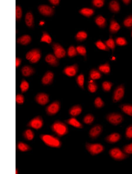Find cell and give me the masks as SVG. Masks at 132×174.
<instances>
[{"label":"cell","mask_w":132,"mask_h":174,"mask_svg":"<svg viewBox=\"0 0 132 174\" xmlns=\"http://www.w3.org/2000/svg\"><path fill=\"white\" fill-rule=\"evenodd\" d=\"M109 10L112 13H118L120 10V4L118 1L112 0L109 3Z\"/></svg>","instance_id":"obj_18"},{"label":"cell","mask_w":132,"mask_h":174,"mask_svg":"<svg viewBox=\"0 0 132 174\" xmlns=\"http://www.w3.org/2000/svg\"><path fill=\"white\" fill-rule=\"evenodd\" d=\"M123 151L126 154H132V143L125 146L123 148Z\"/></svg>","instance_id":"obj_49"},{"label":"cell","mask_w":132,"mask_h":174,"mask_svg":"<svg viewBox=\"0 0 132 174\" xmlns=\"http://www.w3.org/2000/svg\"><path fill=\"white\" fill-rule=\"evenodd\" d=\"M68 56L72 58L77 55L78 54L76 47L73 45L70 46L68 48L67 51Z\"/></svg>","instance_id":"obj_40"},{"label":"cell","mask_w":132,"mask_h":174,"mask_svg":"<svg viewBox=\"0 0 132 174\" xmlns=\"http://www.w3.org/2000/svg\"><path fill=\"white\" fill-rule=\"evenodd\" d=\"M121 26L118 22L114 18L111 19L109 26V32L111 34L117 33L120 29Z\"/></svg>","instance_id":"obj_15"},{"label":"cell","mask_w":132,"mask_h":174,"mask_svg":"<svg viewBox=\"0 0 132 174\" xmlns=\"http://www.w3.org/2000/svg\"><path fill=\"white\" fill-rule=\"evenodd\" d=\"M87 37V34L86 32L84 31H80L76 34L75 38L77 41L81 42L85 40Z\"/></svg>","instance_id":"obj_28"},{"label":"cell","mask_w":132,"mask_h":174,"mask_svg":"<svg viewBox=\"0 0 132 174\" xmlns=\"http://www.w3.org/2000/svg\"><path fill=\"white\" fill-rule=\"evenodd\" d=\"M102 130V127L100 125H97L94 126L89 131L90 137L92 139L96 138L100 134Z\"/></svg>","instance_id":"obj_17"},{"label":"cell","mask_w":132,"mask_h":174,"mask_svg":"<svg viewBox=\"0 0 132 174\" xmlns=\"http://www.w3.org/2000/svg\"><path fill=\"white\" fill-rule=\"evenodd\" d=\"M78 70V65L75 64L73 65L66 66L63 70V73L69 77L75 76Z\"/></svg>","instance_id":"obj_10"},{"label":"cell","mask_w":132,"mask_h":174,"mask_svg":"<svg viewBox=\"0 0 132 174\" xmlns=\"http://www.w3.org/2000/svg\"><path fill=\"white\" fill-rule=\"evenodd\" d=\"M41 57L40 51L37 49H34L28 52L26 55V59L32 64L38 62L40 59Z\"/></svg>","instance_id":"obj_4"},{"label":"cell","mask_w":132,"mask_h":174,"mask_svg":"<svg viewBox=\"0 0 132 174\" xmlns=\"http://www.w3.org/2000/svg\"><path fill=\"white\" fill-rule=\"evenodd\" d=\"M29 87V83L25 79H23L21 83L20 88L21 91L22 93L26 92Z\"/></svg>","instance_id":"obj_38"},{"label":"cell","mask_w":132,"mask_h":174,"mask_svg":"<svg viewBox=\"0 0 132 174\" xmlns=\"http://www.w3.org/2000/svg\"><path fill=\"white\" fill-rule=\"evenodd\" d=\"M39 11L42 14L45 16H50L54 12L53 9L50 6L47 5H43L38 7Z\"/></svg>","instance_id":"obj_13"},{"label":"cell","mask_w":132,"mask_h":174,"mask_svg":"<svg viewBox=\"0 0 132 174\" xmlns=\"http://www.w3.org/2000/svg\"><path fill=\"white\" fill-rule=\"evenodd\" d=\"M109 153L111 156L116 160H122L125 159L127 156L125 153H123L117 148H114L111 149Z\"/></svg>","instance_id":"obj_8"},{"label":"cell","mask_w":132,"mask_h":174,"mask_svg":"<svg viewBox=\"0 0 132 174\" xmlns=\"http://www.w3.org/2000/svg\"><path fill=\"white\" fill-rule=\"evenodd\" d=\"M126 136L127 138H132V125L130 126L127 129L126 132Z\"/></svg>","instance_id":"obj_50"},{"label":"cell","mask_w":132,"mask_h":174,"mask_svg":"<svg viewBox=\"0 0 132 174\" xmlns=\"http://www.w3.org/2000/svg\"><path fill=\"white\" fill-rule=\"evenodd\" d=\"M123 24L124 26L128 28H132V15L127 16L124 19Z\"/></svg>","instance_id":"obj_35"},{"label":"cell","mask_w":132,"mask_h":174,"mask_svg":"<svg viewBox=\"0 0 132 174\" xmlns=\"http://www.w3.org/2000/svg\"><path fill=\"white\" fill-rule=\"evenodd\" d=\"M124 93L123 86L121 85L115 89L113 95V100L114 102H116L121 100L123 97Z\"/></svg>","instance_id":"obj_12"},{"label":"cell","mask_w":132,"mask_h":174,"mask_svg":"<svg viewBox=\"0 0 132 174\" xmlns=\"http://www.w3.org/2000/svg\"><path fill=\"white\" fill-rule=\"evenodd\" d=\"M21 71L22 75L25 77H28L33 75L35 72L34 69L31 66L26 65L23 66Z\"/></svg>","instance_id":"obj_20"},{"label":"cell","mask_w":132,"mask_h":174,"mask_svg":"<svg viewBox=\"0 0 132 174\" xmlns=\"http://www.w3.org/2000/svg\"><path fill=\"white\" fill-rule=\"evenodd\" d=\"M49 1L52 4L55 6L58 5L60 2L59 0H50Z\"/></svg>","instance_id":"obj_52"},{"label":"cell","mask_w":132,"mask_h":174,"mask_svg":"<svg viewBox=\"0 0 132 174\" xmlns=\"http://www.w3.org/2000/svg\"><path fill=\"white\" fill-rule=\"evenodd\" d=\"M60 107V102L57 100L51 103L46 108L45 111L47 114L50 116L53 115L57 113Z\"/></svg>","instance_id":"obj_5"},{"label":"cell","mask_w":132,"mask_h":174,"mask_svg":"<svg viewBox=\"0 0 132 174\" xmlns=\"http://www.w3.org/2000/svg\"><path fill=\"white\" fill-rule=\"evenodd\" d=\"M78 54L84 57L86 56L87 51L85 47L83 45H79L76 47Z\"/></svg>","instance_id":"obj_42"},{"label":"cell","mask_w":132,"mask_h":174,"mask_svg":"<svg viewBox=\"0 0 132 174\" xmlns=\"http://www.w3.org/2000/svg\"><path fill=\"white\" fill-rule=\"evenodd\" d=\"M120 135L117 133H113L108 136L106 140L109 143H114L117 142L120 138Z\"/></svg>","instance_id":"obj_25"},{"label":"cell","mask_w":132,"mask_h":174,"mask_svg":"<svg viewBox=\"0 0 132 174\" xmlns=\"http://www.w3.org/2000/svg\"><path fill=\"white\" fill-rule=\"evenodd\" d=\"M25 21L27 26L29 27L32 26L33 23V18L31 13L28 12L26 14Z\"/></svg>","instance_id":"obj_33"},{"label":"cell","mask_w":132,"mask_h":174,"mask_svg":"<svg viewBox=\"0 0 132 174\" xmlns=\"http://www.w3.org/2000/svg\"><path fill=\"white\" fill-rule=\"evenodd\" d=\"M92 5L97 8H100L103 7L105 3L104 0H93L92 1Z\"/></svg>","instance_id":"obj_44"},{"label":"cell","mask_w":132,"mask_h":174,"mask_svg":"<svg viewBox=\"0 0 132 174\" xmlns=\"http://www.w3.org/2000/svg\"><path fill=\"white\" fill-rule=\"evenodd\" d=\"M16 102L18 104L21 105L24 102V96L22 94H18L16 96Z\"/></svg>","instance_id":"obj_47"},{"label":"cell","mask_w":132,"mask_h":174,"mask_svg":"<svg viewBox=\"0 0 132 174\" xmlns=\"http://www.w3.org/2000/svg\"><path fill=\"white\" fill-rule=\"evenodd\" d=\"M18 149L22 152H26L31 149V147L27 144L22 142H19L17 145Z\"/></svg>","instance_id":"obj_34"},{"label":"cell","mask_w":132,"mask_h":174,"mask_svg":"<svg viewBox=\"0 0 132 174\" xmlns=\"http://www.w3.org/2000/svg\"><path fill=\"white\" fill-rule=\"evenodd\" d=\"M54 55L58 59L65 57L66 55V52L64 48L59 44L55 43L52 45Z\"/></svg>","instance_id":"obj_6"},{"label":"cell","mask_w":132,"mask_h":174,"mask_svg":"<svg viewBox=\"0 0 132 174\" xmlns=\"http://www.w3.org/2000/svg\"><path fill=\"white\" fill-rule=\"evenodd\" d=\"M79 13L82 15L89 18L93 15L94 13V10L89 8H83L79 10Z\"/></svg>","instance_id":"obj_23"},{"label":"cell","mask_w":132,"mask_h":174,"mask_svg":"<svg viewBox=\"0 0 132 174\" xmlns=\"http://www.w3.org/2000/svg\"><path fill=\"white\" fill-rule=\"evenodd\" d=\"M101 72L98 69H93L90 71L89 78V80H95L100 78L101 76Z\"/></svg>","instance_id":"obj_22"},{"label":"cell","mask_w":132,"mask_h":174,"mask_svg":"<svg viewBox=\"0 0 132 174\" xmlns=\"http://www.w3.org/2000/svg\"><path fill=\"white\" fill-rule=\"evenodd\" d=\"M106 119L111 124L117 125L121 122L123 117L120 114L113 113L108 114L106 116Z\"/></svg>","instance_id":"obj_9"},{"label":"cell","mask_w":132,"mask_h":174,"mask_svg":"<svg viewBox=\"0 0 132 174\" xmlns=\"http://www.w3.org/2000/svg\"><path fill=\"white\" fill-rule=\"evenodd\" d=\"M86 147L88 151L92 155L99 154L102 152L104 149L102 145L98 143H87L86 144Z\"/></svg>","instance_id":"obj_3"},{"label":"cell","mask_w":132,"mask_h":174,"mask_svg":"<svg viewBox=\"0 0 132 174\" xmlns=\"http://www.w3.org/2000/svg\"><path fill=\"white\" fill-rule=\"evenodd\" d=\"M65 122L68 124L76 128H81L82 127V124L74 117L66 120Z\"/></svg>","instance_id":"obj_24"},{"label":"cell","mask_w":132,"mask_h":174,"mask_svg":"<svg viewBox=\"0 0 132 174\" xmlns=\"http://www.w3.org/2000/svg\"><path fill=\"white\" fill-rule=\"evenodd\" d=\"M35 99L36 102L38 104L44 105L49 102V95L44 93H39L35 96Z\"/></svg>","instance_id":"obj_11"},{"label":"cell","mask_w":132,"mask_h":174,"mask_svg":"<svg viewBox=\"0 0 132 174\" xmlns=\"http://www.w3.org/2000/svg\"><path fill=\"white\" fill-rule=\"evenodd\" d=\"M112 83L108 81L104 82L102 84V87L103 90L106 92L109 91L112 86Z\"/></svg>","instance_id":"obj_45"},{"label":"cell","mask_w":132,"mask_h":174,"mask_svg":"<svg viewBox=\"0 0 132 174\" xmlns=\"http://www.w3.org/2000/svg\"><path fill=\"white\" fill-rule=\"evenodd\" d=\"M40 137L43 141L47 146L53 148H59L61 145V142L57 138L48 134H42Z\"/></svg>","instance_id":"obj_1"},{"label":"cell","mask_w":132,"mask_h":174,"mask_svg":"<svg viewBox=\"0 0 132 174\" xmlns=\"http://www.w3.org/2000/svg\"><path fill=\"white\" fill-rule=\"evenodd\" d=\"M21 59L19 58L16 57V67H18L21 64Z\"/></svg>","instance_id":"obj_51"},{"label":"cell","mask_w":132,"mask_h":174,"mask_svg":"<svg viewBox=\"0 0 132 174\" xmlns=\"http://www.w3.org/2000/svg\"><path fill=\"white\" fill-rule=\"evenodd\" d=\"M87 88L89 91L90 92L94 93L97 91L98 86L94 80H89L88 82Z\"/></svg>","instance_id":"obj_27"},{"label":"cell","mask_w":132,"mask_h":174,"mask_svg":"<svg viewBox=\"0 0 132 174\" xmlns=\"http://www.w3.org/2000/svg\"><path fill=\"white\" fill-rule=\"evenodd\" d=\"M23 136L24 138L26 140L31 141L34 138V133L32 130L28 129L24 132Z\"/></svg>","instance_id":"obj_30"},{"label":"cell","mask_w":132,"mask_h":174,"mask_svg":"<svg viewBox=\"0 0 132 174\" xmlns=\"http://www.w3.org/2000/svg\"><path fill=\"white\" fill-rule=\"evenodd\" d=\"M84 75L82 73L78 75L76 78V81L77 84L82 89H84Z\"/></svg>","instance_id":"obj_32"},{"label":"cell","mask_w":132,"mask_h":174,"mask_svg":"<svg viewBox=\"0 0 132 174\" xmlns=\"http://www.w3.org/2000/svg\"><path fill=\"white\" fill-rule=\"evenodd\" d=\"M104 42L109 49H111L112 52H114L116 44L115 40L111 36L107 40H104Z\"/></svg>","instance_id":"obj_31"},{"label":"cell","mask_w":132,"mask_h":174,"mask_svg":"<svg viewBox=\"0 0 132 174\" xmlns=\"http://www.w3.org/2000/svg\"><path fill=\"white\" fill-rule=\"evenodd\" d=\"M52 131L59 137H62L66 134L68 129L66 125L60 121H55L51 125Z\"/></svg>","instance_id":"obj_2"},{"label":"cell","mask_w":132,"mask_h":174,"mask_svg":"<svg viewBox=\"0 0 132 174\" xmlns=\"http://www.w3.org/2000/svg\"><path fill=\"white\" fill-rule=\"evenodd\" d=\"M43 120L40 116H37L32 119L27 124V126L35 129H40L43 125Z\"/></svg>","instance_id":"obj_7"},{"label":"cell","mask_w":132,"mask_h":174,"mask_svg":"<svg viewBox=\"0 0 132 174\" xmlns=\"http://www.w3.org/2000/svg\"><path fill=\"white\" fill-rule=\"evenodd\" d=\"M122 110L127 115L132 116V105L129 104H124L121 105Z\"/></svg>","instance_id":"obj_39"},{"label":"cell","mask_w":132,"mask_h":174,"mask_svg":"<svg viewBox=\"0 0 132 174\" xmlns=\"http://www.w3.org/2000/svg\"><path fill=\"white\" fill-rule=\"evenodd\" d=\"M54 77L53 73L50 71H47L41 79L42 83L44 85H50L53 82Z\"/></svg>","instance_id":"obj_14"},{"label":"cell","mask_w":132,"mask_h":174,"mask_svg":"<svg viewBox=\"0 0 132 174\" xmlns=\"http://www.w3.org/2000/svg\"><path fill=\"white\" fill-rule=\"evenodd\" d=\"M95 22L97 25L101 28H104L106 26V19L101 15H98L96 17Z\"/></svg>","instance_id":"obj_19"},{"label":"cell","mask_w":132,"mask_h":174,"mask_svg":"<svg viewBox=\"0 0 132 174\" xmlns=\"http://www.w3.org/2000/svg\"><path fill=\"white\" fill-rule=\"evenodd\" d=\"M58 59L54 55L50 54L47 55L45 58V61L53 66H57L59 64Z\"/></svg>","instance_id":"obj_16"},{"label":"cell","mask_w":132,"mask_h":174,"mask_svg":"<svg viewBox=\"0 0 132 174\" xmlns=\"http://www.w3.org/2000/svg\"><path fill=\"white\" fill-rule=\"evenodd\" d=\"M31 37L28 35H23L17 40L18 43L24 45L28 44L31 42Z\"/></svg>","instance_id":"obj_26"},{"label":"cell","mask_w":132,"mask_h":174,"mask_svg":"<svg viewBox=\"0 0 132 174\" xmlns=\"http://www.w3.org/2000/svg\"><path fill=\"white\" fill-rule=\"evenodd\" d=\"M94 105L97 108H101L104 105V103L99 97H97L94 100Z\"/></svg>","instance_id":"obj_46"},{"label":"cell","mask_w":132,"mask_h":174,"mask_svg":"<svg viewBox=\"0 0 132 174\" xmlns=\"http://www.w3.org/2000/svg\"><path fill=\"white\" fill-rule=\"evenodd\" d=\"M95 44L97 48L100 50L105 51H109L110 50L104 42L100 40L95 42Z\"/></svg>","instance_id":"obj_36"},{"label":"cell","mask_w":132,"mask_h":174,"mask_svg":"<svg viewBox=\"0 0 132 174\" xmlns=\"http://www.w3.org/2000/svg\"><path fill=\"white\" fill-rule=\"evenodd\" d=\"M131 37H132V30L131 31Z\"/></svg>","instance_id":"obj_55"},{"label":"cell","mask_w":132,"mask_h":174,"mask_svg":"<svg viewBox=\"0 0 132 174\" xmlns=\"http://www.w3.org/2000/svg\"><path fill=\"white\" fill-rule=\"evenodd\" d=\"M44 24V21H40L39 23V25H42Z\"/></svg>","instance_id":"obj_54"},{"label":"cell","mask_w":132,"mask_h":174,"mask_svg":"<svg viewBox=\"0 0 132 174\" xmlns=\"http://www.w3.org/2000/svg\"><path fill=\"white\" fill-rule=\"evenodd\" d=\"M115 44L119 46H124L128 44V42L126 38L122 37H116L115 40Z\"/></svg>","instance_id":"obj_37"},{"label":"cell","mask_w":132,"mask_h":174,"mask_svg":"<svg viewBox=\"0 0 132 174\" xmlns=\"http://www.w3.org/2000/svg\"><path fill=\"white\" fill-rule=\"evenodd\" d=\"M22 15V11L21 7L19 6L16 7V19L21 18Z\"/></svg>","instance_id":"obj_48"},{"label":"cell","mask_w":132,"mask_h":174,"mask_svg":"<svg viewBox=\"0 0 132 174\" xmlns=\"http://www.w3.org/2000/svg\"><path fill=\"white\" fill-rule=\"evenodd\" d=\"M52 38L46 32H43L40 39V41L48 44H50L52 42Z\"/></svg>","instance_id":"obj_41"},{"label":"cell","mask_w":132,"mask_h":174,"mask_svg":"<svg viewBox=\"0 0 132 174\" xmlns=\"http://www.w3.org/2000/svg\"><path fill=\"white\" fill-rule=\"evenodd\" d=\"M82 109L81 106L79 105H74L70 109L69 113L73 117L79 115L82 112Z\"/></svg>","instance_id":"obj_21"},{"label":"cell","mask_w":132,"mask_h":174,"mask_svg":"<svg viewBox=\"0 0 132 174\" xmlns=\"http://www.w3.org/2000/svg\"><path fill=\"white\" fill-rule=\"evenodd\" d=\"M98 70L101 72L105 74L109 73L110 71V67L109 63L107 62L100 65L98 67Z\"/></svg>","instance_id":"obj_29"},{"label":"cell","mask_w":132,"mask_h":174,"mask_svg":"<svg viewBox=\"0 0 132 174\" xmlns=\"http://www.w3.org/2000/svg\"><path fill=\"white\" fill-rule=\"evenodd\" d=\"M94 120V117L92 115L88 114L84 117L83 120L85 123L90 124L93 122Z\"/></svg>","instance_id":"obj_43"},{"label":"cell","mask_w":132,"mask_h":174,"mask_svg":"<svg viewBox=\"0 0 132 174\" xmlns=\"http://www.w3.org/2000/svg\"><path fill=\"white\" fill-rule=\"evenodd\" d=\"M123 3L126 5H128L130 4L131 1V0H123L122 1Z\"/></svg>","instance_id":"obj_53"}]
</instances>
